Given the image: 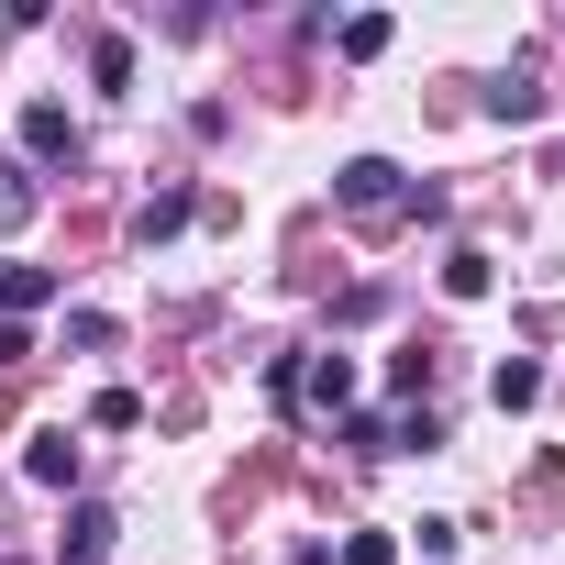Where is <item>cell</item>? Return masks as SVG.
Masks as SVG:
<instances>
[{
    "label": "cell",
    "instance_id": "cell-2",
    "mask_svg": "<svg viewBox=\"0 0 565 565\" xmlns=\"http://www.w3.org/2000/svg\"><path fill=\"white\" fill-rule=\"evenodd\" d=\"M333 200H344L355 222H388V211H411V189H399V167H388V156H355V167L333 178Z\"/></svg>",
    "mask_w": 565,
    "mask_h": 565
},
{
    "label": "cell",
    "instance_id": "cell-6",
    "mask_svg": "<svg viewBox=\"0 0 565 565\" xmlns=\"http://www.w3.org/2000/svg\"><path fill=\"white\" fill-rule=\"evenodd\" d=\"M45 300H56V277H45V266H0V311H12V322L45 311Z\"/></svg>",
    "mask_w": 565,
    "mask_h": 565
},
{
    "label": "cell",
    "instance_id": "cell-11",
    "mask_svg": "<svg viewBox=\"0 0 565 565\" xmlns=\"http://www.w3.org/2000/svg\"><path fill=\"white\" fill-rule=\"evenodd\" d=\"M488 111H499V122H532V111H543V89H532V78H521V67H510V78H499V89H488Z\"/></svg>",
    "mask_w": 565,
    "mask_h": 565
},
{
    "label": "cell",
    "instance_id": "cell-9",
    "mask_svg": "<svg viewBox=\"0 0 565 565\" xmlns=\"http://www.w3.org/2000/svg\"><path fill=\"white\" fill-rule=\"evenodd\" d=\"M488 277H499V266H488L477 244H466V255H444V289H455V300H488Z\"/></svg>",
    "mask_w": 565,
    "mask_h": 565
},
{
    "label": "cell",
    "instance_id": "cell-4",
    "mask_svg": "<svg viewBox=\"0 0 565 565\" xmlns=\"http://www.w3.org/2000/svg\"><path fill=\"white\" fill-rule=\"evenodd\" d=\"M23 477H34V488H78V433H67V422L34 433V444H23Z\"/></svg>",
    "mask_w": 565,
    "mask_h": 565
},
{
    "label": "cell",
    "instance_id": "cell-7",
    "mask_svg": "<svg viewBox=\"0 0 565 565\" xmlns=\"http://www.w3.org/2000/svg\"><path fill=\"white\" fill-rule=\"evenodd\" d=\"M488 399H499V411H532V399H543V366H532V355H510V366L488 377Z\"/></svg>",
    "mask_w": 565,
    "mask_h": 565
},
{
    "label": "cell",
    "instance_id": "cell-15",
    "mask_svg": "<svg viewBox=\"0 0 565 565\" xmlns=\"http://www.w3.org/2000/svg\"><path fill=\"white\" fill-rule=\"evenodd\" d=\"M344 565H399V543L388 532H344Z\"/></svg>",
    "mask_w": 565,
    "mask_h": 565
},
{
    "label": "cell",
    "instance_id": "cell-8",
    "mask_svg": "<svg viewBox=\"0 0 565 565\" xmlns=\"http://www.w3.org/2000/svg\"><path fill=\"white\" fill-rule=\"evenodd\" d=\"M344 444H355V455H399V422H388V411H344Z\"/></svg>",
    "mask_w": 565,
    "mask_h": 565
},
{
    "label": "cell",
    "instance_id": "cell-14",
    "mask_svg": "<svg viewBox=\"0 0 565 565\" xmlns=\"http://www.w3.org/2000/svg\"><path fill=\"white\" fill-rule=\"evenodd\" d=\"M23 211H34V178H23V167H0V233H12Z\"/></svg>",
    "mask_w": 565,
    "mask_h": 565
},
{
    "label": "cell",
    "instance_id": "cell-13",
    "mask_svg": "<svg viewBox=\"0 0 565 565\" xmlns=\"http://www.w3.org/2000/svg\"><path fill=\"white\" fill-rule=\"evenodd\" d=\"M178 222H189V189H156V200H145V244H156V233H178Z\"/></svg>",
    "mask_w": 565,
    "mask_h": 565
},
{
    "label": "cell",
    "instance_id": "cell-3",
    "mask_svg": "<svg viewBox=\"0 0 565 565\" xmlns=\"http://www.w3.org/2000/svg\"><path fill=\"white\" fill-rule=\"evenodd\" d=\"M111 532H122V521H111L100 499H78V510H67V532H56V565H100V554H111Z\"/></svg>",
    "mask_w": 565,
    "mask_h": 565
},
{
    "label": "cell",
    "instance_id": "cell-5",
    "mask_svg": "<svg viewBox=\"0 0 565 565\" xmlns=\"http://www.w3.org/2000/svg\"><path fill=\"white\" fill-rule=\"evenodd\" d=\"M23 156H45V167H56V156H78V122H67L56 100H23Z\"/></svg>",
    "mask_w": 565,
    "mask_h": 565
},
{
    "label": "cell",
    "instance_id": "cell-12",
    "mask_svg": "<svg viewBox=\"0 0 565 565\" xmlns=\"http://www.w3.org/2000/svg\"><path fill=\"white\" fill-rule=\"evenodd\" d=\"M89 422H100V433H134V422H145V399H134V388H100V399H89Z\"/></svg>",
    "mask_w": 565,
    "mask_h": 565
},
{
    "label": "cell",
    "instance_id": "cell-10",
    "mask_svg": "<svg viewBox=\"0 0 565 565\" xmlns=\"http://www.w3.org/2000/svg\"><path fill=\"white\" fill-rule=\"evenodd\" d=\"M89 78L122 89V78H134V34H100V45H89Z\"/></svg>",
    "mask_w": 565,
    "mask_h": 565
},
{
    "label": "cell",
    "instance_id": "cell-1",
    "mask_svg": "<svg viewBox=\"0 0 565 565\" xmlns=\"http://www.w3.org/2000/svg\"><path fill=\"white\" fill-rule=\"evenodd\" d=\"M277 411H355V355H277Z\"/></svg>",
    "mask_w": 565,
    "mask_h": 565
}]
</instances>
